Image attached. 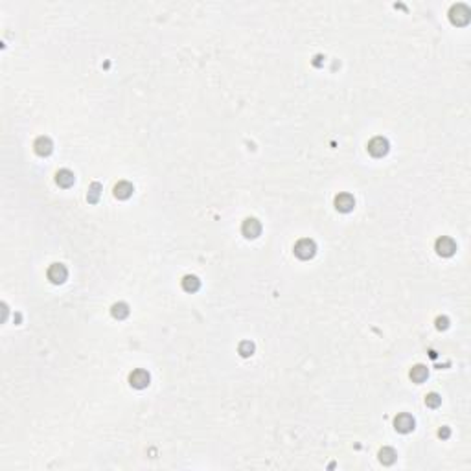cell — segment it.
I'll return each mask as SVG.
<instances>
[{
  "instance_id": "cell-18",
  "label": "cell",
  "mask_w": 471,
  "mask_h": 471,
  "mask_svg": "<svg viewBox=\"0 0 471 471\" xmlns=\"http://www.w3.org/2000/svg\"><path fill=\"white\" fill-rule=\"evenodd\" d=\"M442 403V398L436 392H431V394L425 396V405L427 407H431V409H436V407H440Z\"/></svg>"
},
{
  "instance_id": "cell-17",
  "label": "cell",
  "mask_w": 471,
  "mask_h": 471,
  "mask_svg": "<svg viewBox=\"0 0 471 471\" xmlns=\"http://www.w3.org/2000/svg\"><path fill=\"white\" fill-rule=\"evenodd\" d=\"M99 191H101V186H99V183H92L91 188H89V195H87V199H89V203H98L99 199Z\"/></svg>"
},
{
  "instance_id": "cell-12",
  "label": "cell",
  "mask_w": 471,
  "mask_h": 471,
  "mask_svg": "<svg viewBox=\"0 0 471 471\" xmlns=\"http://www.w3.org/2000/svg\"><path fill=\"white\" fill-rule=\"evenodd\" d=\"M74 181H76V177H74V173L70 169H59L57 175H55V183L59 184L61 188H70L74 184Z\"/></svg>"
},
{
  "instance_id": "cell-14",
  "label": "cell",
  "mask_w": 471,
  "mask_h": 471,
  "mask_svg": "<svg viewBox=\"0 0 471 471\" xmlns=\"http://www.w3.org/2000/svg\"><path fill=\"white\" fill-rule=\"evenodd\" d=\"M183 287L184 291H188V293H195V291H199V287H201V282H199L197 276L186 274L183 278Z\"/></svg>"
},
{
  "instance_id": "cell-11",
  "label": "cell",
  "mask_w": 471,
  "mask_h": 471,
  "mask_svg": "<svg viewBox=\"0 0 471 471\" xmlns=\"http://www.w3.org/2000/svg\"><path fill=\"white\" fill-rule=\"evenodd\" d=\"M133 191H135L133 184L127 183V181H122V183H118L114 186V197L125 201V199H129L133 195Z\"/></svg>"
},
{
  "instance_id": "cell-6",
  "label": "cell",
  "mask_w": 471,
  "mask_h": 471,
  "mask_svg": "<svg viewBox=\"0 0 471 471\" xmlns=\"http://www.w3.org/2000/svg\"><path fill=\"white\" fill-rule=\"evenodd\" d=\"M149 381H151L149 374L145 372V370H142V368L133 370V372L129 374V383H131V387H135V388H145L147 385H149Z\"/></svg>"
},
{
  "instance_id": "cell-7",
  "label": "cell",
  "mask_w": 471,
  "mask_h": 471,
  "mask_svg": "<svg viewBox=\"0 0 471 471\" xmlns=\"http://www.w3.org/2000/svg\"><path fill=\"white\" fill-rule=\"evenodd\" d=\"M394 427L396 431H400V433H410L412 429H414V418L410 416V414H407V412H403V414H398L394 418Z\"/></svg>"
},
{
  "instance_id": "cell-16",
  "label": "cell",
  "mask_w": 471,
  "mask_h": 471,
  "mask_svg": "<svg viewBox=\"0 0 471 471\" xmlns=\"http://www.w3.org/2000/svg\"><path fill=\"white\" fill-rule=\"evenodd\" d=\"M396 451L392 447H383L379 451V460L381 464H385V466H390V464H394L396 460Z\"/></svg>"
},
{
  "instance_id": "cell-21",
  "label": "cell",
  "mask_w": 471,
  "mask_h": 471,
  "mask_svg": "<svg viewBox=\"0 0 471 471\" xmlns=\"http://www.w3.org/2000/svg\"><path fill=\"white\" fill-rule=\"evenodd\" d=\"M449 434L451 433H449L447 427H442L440 431H438V436H440V438H449Z\"/></svg>"
},
{
  "instance_id": "cell-4",
  "label": "cell",
  "mask_w": 471,
  "mask_h": 471,
  "mask_svg": "<svg viewBox=\"0 0 471 471\" xmlns=\"http://www.w3.org/2000/svg\"><path fill=\"white\" fill-rule=\"evenodd\" d=\"M368 153L372 155V157H385L388 153V140L383 137H376L372 138L370 142H368Z\"/></svg>"
},
{
  "instance_id": "cell-5",
  "label": "cell",
  "mask_w": 471,
  "mask_h": 471,
  "mask_svg": "<svg viewBox=\"0 0 471 471\" xmlns=\"http://www.w3.org/2000/svg\"><path fill=\"white\" fill-rule=\"evenodd\" d=\"M69 276V271L63 263H52L50 269H48V280L52 283H63Z\"/></svg>"
},
{
  "instance_id": "cell-3",
  "label": "cell",
  "mask_w": 471,
  "mask_h": 471,
  "mask_svg": "<svg viewBox=\"0 0 471 471\" xmlns=\"http://www.w3.org/2000/svg\"><path fill=\"white\" fill-rule=\"evenodd\" d=\"M434 249H436V252L440 254V256H444V258H449V256H453L456 251V243L451 239V237H447V236H442V237H438L436 239V243H434Z\"/></svg>"
},
{
  "instance_id": "cell-15",
  "label": "cell",
  "mask_w": 471,
  "mask_h": 471,
  "mask_svg": "<svg viewBox=\"0 0 471 471\" xmlns=\"http://www.w3.org/2000/svg\"><path fill=\"white\" fill-rule=\"evenodd\" d=\"M111 315L118 320L125 319V317L129 315V306L125 304V302H118V304H114L113 307H111Z\"/></svg>"
},
{
  "instance_id": "cell-1",
  "label": "cell",
  "mask_w": 471,
  "mask_h": 471,
  "mask_svg": "<svg viewBox=\"0 0 471 471\" xmlns=\"http://www.w3.org/2000/svg\"><path fill=\"white\" fill-rule=\"evenodd\" d=\"M449 19L455 26H466L471 19V9L466 4H455L449 9Z\"/></svg>"
},
{
  "instance_id": "cell-20",
  "label": "cell",
  "mask_w": 471,
  "mask_h": 471,
  "mask_svg": "<svg viewBox=\"0 0 471 471\" xmlns=\"http://www.w3.org/2000/svg\"><path fill=\"white\" fill-rule=\"evenodd\" d=\"M447 326H449V320L446 319V317H438V319H436V328H438V330H446Z\"/></svg>"
},
{
  "instance_id": "cell-10",
  "label": "cell",
  "mask_w": 471,
  "mask_h": 471,
  "mask_svg": "<svg viewBox=\"0 0 471 471\" xmlns=\"http://www.w3.org/2000/svg\"><path fill=\"white\" fill-rule=\"evenodd\" d=\"M33 147H35V153H37V155H41V157H48L53 149V144L48 137H39L37 140H35Z\"/></svg>"
},
{
  "instance_id": "cell-8",
  "label": "cell",
  "mask_w": 471,
  "mask_h": 471,
  "mask_svg": "<svg viewBox=\"0 0 471 471\" xmlns=\"http://www.w3.org/2000/svg\"><path fill=\"white\" fill-rule=\"evenodd\" d=\"M353 206H355V199L352 197L350 193H339V195L335 197V208H337L339 212L348 213L353 210Z\"/></svg>"
},
{
  "instance_id": "cell-9",
  "label": "cell",
  "mask_w": 471,
  "mask_h": 471,
  "mask_svg": "<svg viewBox=\"0 0 471 471\" xmlns=\"http://www.w3.org/2000/svg\"><path fill=\"white\" fill-rule=\"evenodd\" d=\"M241 232H243L245 237H258L259 232H261V225H259L258 219L249 217V219L243 221V225H241Z\"/></svg>"
},
{
  "instance_id": "cell-19",
  "label": "cell",
  "mask_w": 471,
  "mask_h": 471,
  "mask_svg": "<svg viewBox=\"0 0 471 471\" xmlns=\"http://www.w3.org/2000/svg\"><path fill=\"white\" fill-rule=\"evenodd\" d=\"M252 352H254V344H252L251 341H243L241 344H239V353H241L243 357L252 355Z\"/></svg>"
},
{
  "instance_id": "cell-13",
  "label": "cell",
  "mask_w": 471,
  "mask_h": 471,
  "mask_svg": "<svg viewBox=\"0 0 471 471\" xmlns=\"http://www.w3.org/2000/svg\"><path fill=\"white\" fill-rule=\"evenodd\" d=\"M409 376H410V379L414 381V383H424V381L427 379L429 372H427V366L416 365V366H412V370H410Z\"/></svg>"
},
{
  "instance_id": "cell-2",
  "label": "cell",
  "mask_w": 471,
  "mask_h": 471,
  "mask_svg": "<svg viewBox=\"0 0 471 471\" xmlns=\"http://www.w3.org/2000/svg\"><path fill=\"white\" fill-rule=\"evenodd\" d=\"M315 252H317V245H315V241H313V239H307V237H304V239L297 241V245H295V254H297L300 259L313 258V256H315Z\"/></svg>"
}]
</instances>
